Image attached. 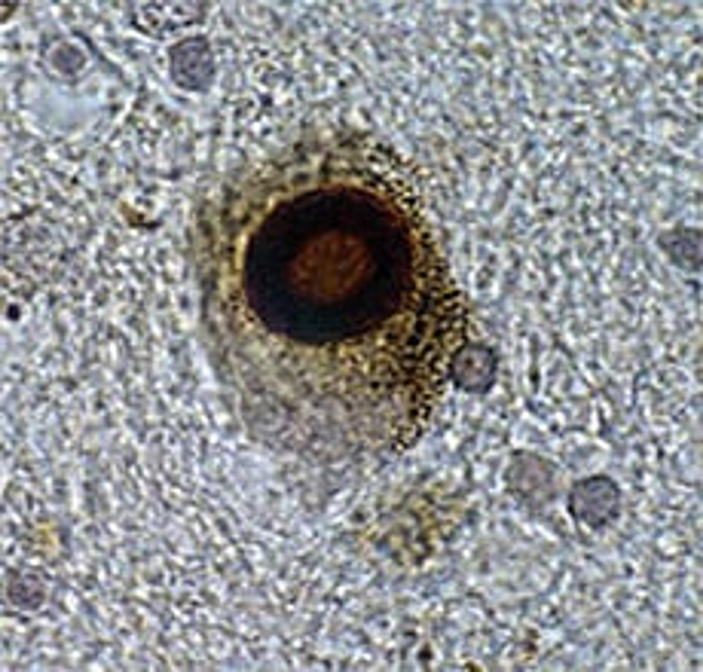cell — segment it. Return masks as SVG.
Instances as JSON below:
<instances>
[{
    "label": "cell",
    "instance_id": "cell-2",
    "mask_svg": "<svg viewBox=\"0 0 703 672\" xmlns=\"http://www.w3.org/2000/svg\"><path fill=\"white\" fill-rule=\"evenodd\" d=\"M498 368V358L494 349L486 344L472 342L454 354L449 373L453 384L459 390L482 394L494 385Z\"/></svg>",
    "mask_w": 703,
    "mask_h": 672
},
{
    "label": "cell",
    "instance_id": "cell-1",
    "mask_svg": "<svg viewBox=\"0 0 703 672\" xmlns=\"http://www.w3.org/2000/svg\"><path fill=\"white\" fill-rule=\"evenodd\" d=\"M620 490L604 475L592 476L575 483L568 496L573 515L592 525L603 524L618 514Z\"/></svg>",
    "mask_w": 703,
    "mask_h": 672
},
{
    "label": "cell",
    "instance_id": "cell-3",
    "mask_svg": "<svg viewBox=\"0 0 703 672\" xmlns=\"http://www.w3.org/2000/svg\"><path fill=\"white\" fill-rule=\"evenodd\" d=\"M170 73L174 82L189 91H202L211 84L214 75L211 50L205 39H185L170 49Z\"/></svg>",
    "mask_w": 703,
    "mask_h": 672
}]
</instances>
